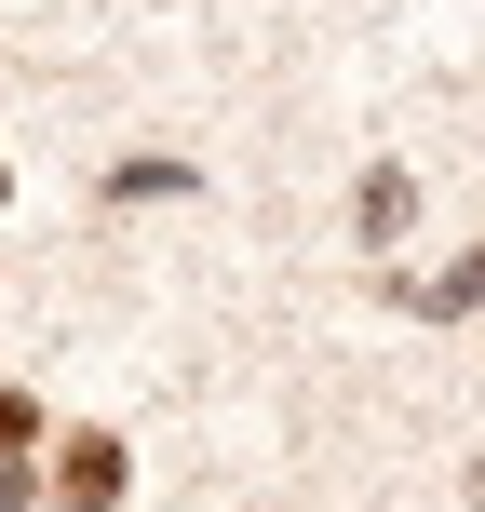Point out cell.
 I'll return each instance as SVG.
<instances>
[{"mask_svg": "<svg viewBox=\"0 0 485 512\" xmlns=\"http://www.w3.org/2000/svg\"><path fill=\"white\" fill-rule=\"evenodd\" d=\"M68 499H81V512L122 499V445H108V432H81V445H68Z\"/></svg>", "mask_w": 485, "mask_h": 512, "instance_id": "1", "label": "cell"}]
</instances>
